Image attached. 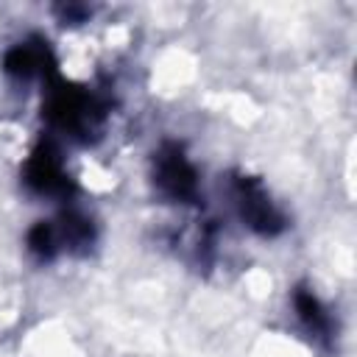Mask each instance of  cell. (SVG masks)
<instances>
[{"label": "cell", "mask_w": 357, "mask_h": 357, "mask_svg": "<svg viewBox=\"0 0 357 357\" xmlns=\"http://www.w3.org/2000/svg\"><path fill=\"white\" fill-rule=\"evenodd\" d=\"M28 184L36 192H47V195L67 190V176H64L61 162L56 159V153L50 148H39L33 153V159L28 165Z\"/></svg>", "instance_id": "cell-3"}, {"label": "cell", "mask_w": 357, "mask_h": 357, "mask_svg": "<svg viewBox=\"0 0 357 357\" xmlns=\"http://www.w3.org/2000/svg\"><path fill=\"white\" fill-rule=\"evenodd\" d=\"M156 184L173 201H190L198 190L195 170L178 148H165L156 156Z\"/></svg>", "instance_id": "cell-1"}, {"label": "cell", "mask_w": 357, "mask_h": 357, "mask_svg": "<svg viewBox=\"0 0 357 357\" xmlns=\"http://www.w3.org/2000/svg\"><path fill=\"white\" fill-rule=\"evenodd\" d=\"M293 304H296L298 318L304 321V326H307L312 335H318V337H326V335H329V315L324 312L321 301H318L310 290L298 287L296 296H293Z\"/></svg>", "instance_id": "cell-4"}, {"label": "cell", "mask_w": 357, "mask_h": 357, "mask_svg": "<svg viewBox=\"0 0 357 357\" xmlns=\"http://www.w3.org/2000/svg\"><path fill=\"white\" fill-rule=\"evenodd\" d=\"M39 59H42L39 50H33V47H28V45H20V47H14V50L6 56V70L14 73V75H31V73L39 67Z\"/></svg>", "instance_id": "cell-6"}, {"label": "cell", "mask_w": 357, "mask_h": 357, "mask_svg": "<svg viewBox=\"0 0 357 357\" xmlns=\"http://www.w3.org/2000/svg\"><path fill=\"white\" fill-rule=\"evenodd\" d=\"M28 248L42 257V259H50L56 251H59V240H56V229L47 226V223H36L31 231H28Z\"/></svg>", "instance_id": "cell-5"}, {"label": "cell", "mask_w": 357, "mask_h": 357, "mask_svg": "<svg viewBox=\"0 0 357 357\" xmlns=\"http://www.w3.org/2000/svg\"><path fill=\"white\" fill-rule=\"evenodd\" d=\"M237 206H240V218L259 234H276L284 229V218L271 204L265 190L248 178H243L237 187Z\"/></svg>", "instance_id": "cell-2"}]
</instances>
